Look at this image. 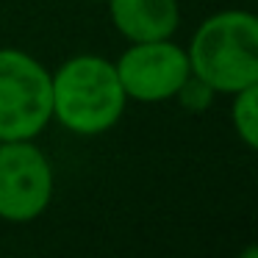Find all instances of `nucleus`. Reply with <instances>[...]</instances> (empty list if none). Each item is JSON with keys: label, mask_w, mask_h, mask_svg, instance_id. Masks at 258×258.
Listing matches in <instances>:
<instances>
[{"label": "nucleus", "mask_w": 258, "mask_h": 258, "mask_svg": "<svg viewBox=\"0 0 258 258\" xmlns=\"http://www.w3.org/2000/svg\"><path fill=\"white\" fill-rule=\"evenodd\" d=\"M111 25L122 39L156 42L172 39L180 25L178 0H106Z\"/></svg>", "instance_id": "423d86ee"}, {"label": "nucleus", "mask_w": 258, "mask_h": 258, "mask_svg": "<svg viewBox=\"0 0 258 258\" xmlns=\"http://www.w3.org/2000/svg\"><path fill=\"white\" fill-rule=\"evenodd\" d=\"M114 70L125 97L136 103L175 100L183 81L191 75L186 47L172 39L131 42L128 50L114 61Z\"/></svg>", "instance_id": "39448f33"}, {"label": "nucleus", "mask_w": 258, "mask_h": 258, "mask_svg": "<svg viewBox=\"0 0 258 258\" xmlns=\"http://www.w3.org/2000/svg\"><path fill=\"white\" fill-rule=\"evenodd\" d=\"M53 167L34 139L0 142V219L34 222L53 200Z\"/></svg>", "instance_id": "20e7f679"}, {"label": "nucleus", "mask_w": 258, "mask_h": 258, "mask_svg": "<svg viewBox=\"0 0 258 258\" xmlns=\"http://www.w3.org/2000/svg\"><path fill=\"white\" fill-rule=\"evenodd\" d=\"M247 3H255V0H247Z\"/></svg>", "instance_id": "9d476101"}, {"label": "nucleus", "mask_w": 258, "mask_h": 258, "mask_svg": "<svg viewBox=\"0 0 258 258\" xmlns=\"http://www.w3.org/2000/svg\"><path fill=\"white\" fill-rule=\"evenodd\" d=\"M122 84L114 61L95 53L73 56L50 73L53 119L70 134L97 136L111 131L125 111Z\"/></svg>", "instance_id": "f257e3e1"}, {"label": "nucleus", "mask_w": 258, "mask_h": 258, "mask_svg": "<svg viewBox=\"0 0 258 258\" xmlns=\"http://www.w3.org/2000/svg\"><path fill=\"white\" fill-rule=\"evenodd\" d=\"M189 70L217 95H233L258 84V17L228 9L206 17L186 47Z\"/></svg>", "instance_id": "f03ea898"}, {"label": "nucleus", "mask_w": 258, "mask_h": 258, "mask_svg": "<svg viewBox=\"0 0 258 258\" xmlns=\"http://www.w3.org/2000/svg\"><path fill=\"white\" fill-rule=\"evenodd\" d=\"M230 122H233V128H236V136H239L250 150H255L258 147V84L233 92Z\"/></svg>", "instance_id": "0eeeda50"}, {"label": "nucleus", "mask_w": 258, "mask_h": 258, "mask_svg": "<svg viewBox=\"0 0 258 258\" xmlns=\"http://www.w3.org/2000/svg\"><path fill=\"white\" fill-rule=\"evenodd\" d=\"M236 258H258V247H255V244H247V247H244V250H241Z\"/></svg>", "instance_id": "1a4fd4ad"}, {"label": "nucleus", "mask_w": 258, "mask_h": 258, "mask_svg": "<svg viewBox=\"0 0 258 258\" xmlns=\"http://www.w3.org/2000/svg\"><path fill=\"white\" fill-rule=\"evenodd\" d=\"M214 95H217V92H214L208 84H203L200 78L189 75V78L183 81V86L178 89L175 100H178L183 108H189V111H206V108L211 106Z\"/></svg>", "instance_id": "6e6552de"}, {"label": "nucleus", "mask_w": 258, "mask_h": 258, "mask_svg": "<svg viewBox=\"0 0 258 258\" xmlns=\"http://www.w3.org/2000/svg\"><path fill=\"white\" fill-rule=\"evenodd\" d=\"M50 119V70L25 50L0 47V142L36 139Z\"/></svg>", "instance_id": "7ed1b4c3"}, {"label": "nucleus", "mask_w": 258, "mask_h": 258, "mask_svg": "<svg viewBox=\"0 0 258 258\" xmlns=\"http://www.w3.org/2000/svg\"><path fill=\"white\" fill-rule=\"evenodd\" d=\"M97 3H106V0H97Z\"/></svg>", "instance_id": "9b49d317"}]
</instances>
